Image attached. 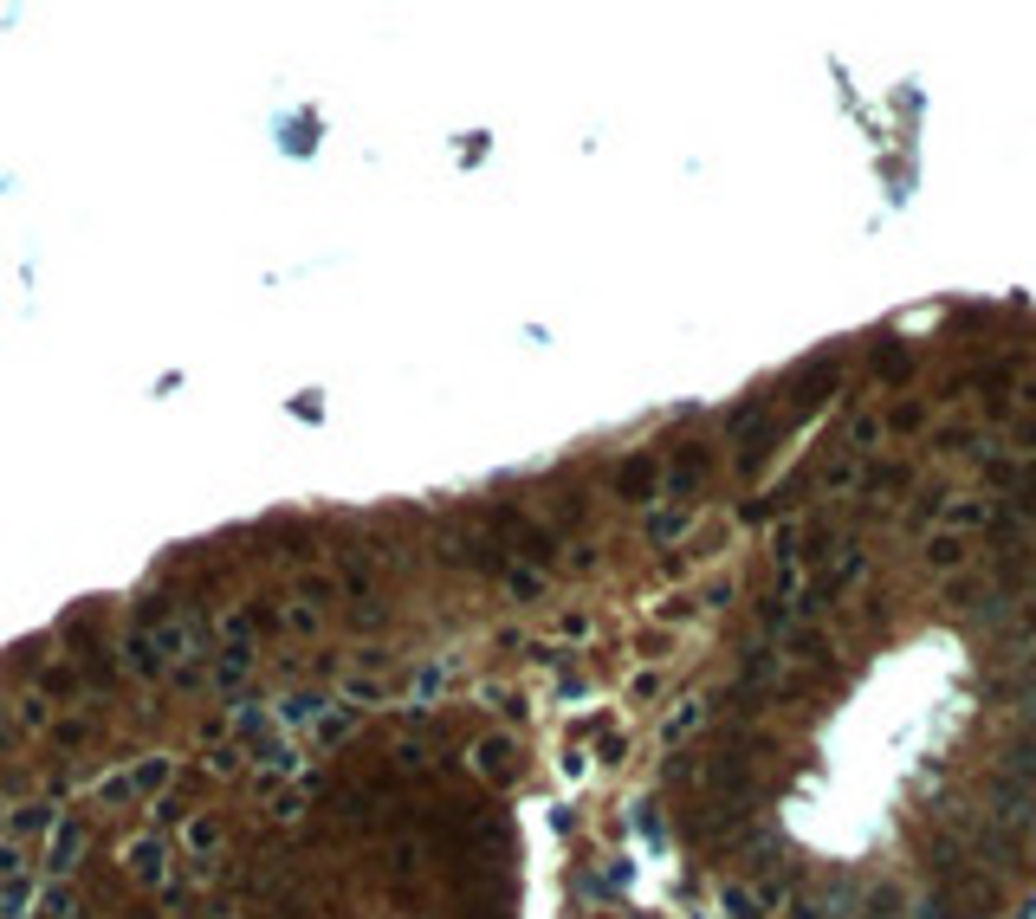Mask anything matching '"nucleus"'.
Segmentation results:
<instances>
[{"mask_svg":"<svg viewBox=\"0 0 1036 919\" xmlns=\"http://www.w3.org/2000/svg\"><path fill=\"white\" fill-rule=\"evenodd\" d=\"M39 907H46L52 919H85V907H78L72 887H46V900H39Z\"/></svg>","mask_w":1036,"mask_h":919,"instance_id":"obj_6","label":"nucleus"},{"mask_svg":"<svg viewBox=\"0 0 1036 919\" xmlns=\"http://www.w3.org/2000/svg\"><path fill=\"white\" fill-rule=\"evenodd\" d=\"M20 868H26V855H20V842H0V881H20Z\"/></svg>","mask_w":1036,"mask_h":919,"instance_id":"obj_11","label":"nucleus"},{"mask_svg":"<svg viewBox=\"0 0 1036 919\" xmlns=\"http://www.w3.org/2000/svg\"><path fill=\"white\" fill-rule=\"evenodd\" d=\"M162 861H169V842H162V835H143V842H130V848H124V868L136 874V881H156Z\"/></svg>","mask_w":1036,"mask_h":919,"instance_id":"obj_2","label":"nucleus"},{"mask_svg":"<svg viewBox=\"0 0 1036 919\" xmlns=\"http://www.w3.org/2000/svg\"><path fill=\"white\" fill-rule=\"evenodd\" d=\"M208 764H214V771H240V751H234V745H221V751H214Z\"/></svg>","mask_w":1036,"mask_h":919,"instance_id":"obj_16","label":"nucleus"},{"mask_svg":"<svg viewBox=\"0 0 1036 919\" xmlns=\"http://www.w3.org/2000/svg\"><path fill=\"white\" fill-rule=\"evenodd\" d=\"M247 667H253V648H247V641H240V648H227V661H221V680H240V674H247Z\"/></svg>","mask_w":1036,"mask_h":919,"instance_id":"obj_9","label":"nucleus"},{"mask_svg":"<svg viewBox=\"0 0 1036 919\" xmlns=\"http://www.w3.org/2000/svg\"><path fill=\"white\" fill-rule=\"evenodd\" d=\"M124 661H130V674H156V641H149V635H130Z\"/></svg>","mask_w":1036,"mask_h":919,"instance_id":"obj_8","label":"nucleus"},{"mask_svg":"<svg viewBox=\"0 0 1036 919\" xmlns=\"http://www.w3.org/2000/svg\"><path fill=\"white\" fill-rule=\"evenodd\" d=\"M78 855H85V822L65 816L59 829H52V842H46V868L65 874V868H78Z\"/></svg>","mask_w":1036,"mask_h":919,"instance_id":"obj_1","label":"nucleus"},{"mask_svg":"<svg viewBox=\"0 0 1036 919\" xmlns=\"http://www.w3.org/2000/svg\"><path fill=\"white\" fill-rule=\"evenodd\" d=\"M72 687H78L72 667H52V674H46V693H72Z\"/></svg>","mask_w":1036,"mask_h":919,"instance_id":"obj_13","label":"nucleus"},{"mask_svg":"<svg viewBox=\"0 0 1036 919\" xmlns=\"http://www.w3.org/2000/svg\"><path fill=\"white\" fill-rule=\"evenodd\" d=\"M59 822H52V803H20V816H13V835H52Z\"/></svg>","mask_w":1036,"mask_h":919,"instance_id":"obj_4","label":"nucleus"},{"mask_svg":"<svg viewBox=\"0 0 1036 919\" xmlns=\"http://www.w3.org/2000/svg\"><path fill=\"white\" fill-rule=\"evenodd\" d=\"M20 719H26V725H46V699L33 693V699H26V706H20Z\"/></svg>","mask_w":1036,"mask_h":919,"instance_id":"obj_15","label":"nucleus"},{"mask_svg":"<svg viewBox=\"0 0 1036 919\" xmlns=\"http://www.w3.org/2000/svg\"><path fill=\"white\" fill-rule=\"evenodd\" d=\"M85 738H91V725H85V719H72V725H59V745H85Z\"/></svg>","mask_w":1036,"mask_h":919,"instance_id":"obj_14","label":"nucleus"},{"mask_svg":"<svg viewBox=\"0 0 1036 919\" xmlns=\"http://www.w3.org/2000/svg\"><path fill=\"white\" fill-rule=\"evenodd\" d=\"M162 777H169V764H162V758H149V764H136V777H130V784H136V790H156Z\"/></svg>","mask_w":1036,"mask_h":919,"instance_id":"obj_10","label":"nucleus"},{"mask_svg":"<svg viewBox=\"0 0 1036 919\" xmlns=\"http://www.w3.org/2000/svg\"><path fill=\"white\" fill-rule=\"evenodd\" d=\"M616 486L629 492V499H635V492H648V486H654V460H629V466L616 473Z\"/></svg>","mask_w":1036,"mask_h":919,"instance_id":"obj_7","label":"nucleus"},{"mask_svg":"<svg viewBox=\"0 0 1036 919\" xmlns=\"http://www.w3.org/2000/svg\"><path fill=\"white\" fill-rule=\"evenodd\" d=\"M33 894H39L33 881H13V887H0V913H7V919H26V907H33Z\"/></svg>","mask_w":1036,"mask_h":919,"instance_id":"obj_5","label":"nucleus"},{"mask_svg":"<svg viewBox=\"0 0 1036 919\" xmlns=\"http://www.w3.org/2000/svg\"><path fill=\"white\" fill-rule=\"evenodd\" d=\"M188 848H214V816H195V822H188Z\"/></svg>","mask_w":1036,"mask_h":919,"instance_id":"obj_12","label":"nucleus"},{"mask_svg":"<svg viewBox=\"0 0 1036 919\" xmlns=\"http://www.w3.org/2000/svg\"><path fill=\"white\" fill-rule=\"evenodd\" d=\"M473 764H480L486 777H512V738H486V745L473 751Z\"/></svg>","mask_w":1036,"mask_h":919,"instance_id":"obj_3","label":"nucleus"}]
</instances>
